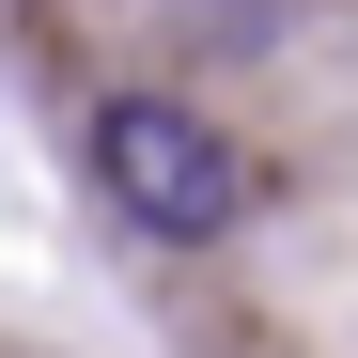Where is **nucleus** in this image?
Segmentation results:
<instances>
[{
	"label": "nucleus",
	"instance_id": "obj_1",
	"mask_svg": "<svg viewBox=\"0 0 358 358\" xmlns=\"http://www.w3.org/2000/svg\"><path fill=\"white\" fill-rule=\"evenodd\" d=\"M78 156H94L109 218H141L156 250H218V234L250 218V156H234V125H203L187 94H109Z\"/></svg>",
	"mask_w": 358,
	"mask_h": 358
}]
</instances>
